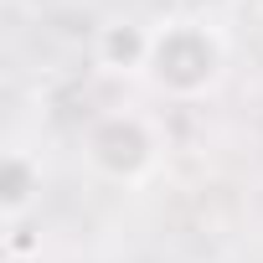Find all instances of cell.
Here are the masks:
<instances>
[{"label":"cell","instance_id":"3","mask_svg":"<svg viewBox=\"0 0 263 263\" xmlns=\"http://www.w3.org/2000/svg\"><path fill=\"white\" fill-rule=\"evenodd\" d=\"M155 52V26L135 16H114L93 31V67L108 78H145Z\"/></svg>","mask_w":263,"mask_h":263},{"label":"cell","instance_id":"2","mask_svg":"<svg viewBox=\"0 0 263 263\" xmlns=\"http://www.w3.org/2000/svg\"><path fill=\"white\" fill-rule=\"evenodd\" d=\"M160 124L140 108H103L83 129V160L108 186H145L160 165Z\"/></svg>","mask_w":263,"mask_h":263},{"label":"cell","instance_id":"6","mask_svg":"<svg viewBox=\"0 0 263 263\" xmlns=\"http://www.w3.org/2000/svg\"><path fill=\"white\" fill-rule=\"evenodd\" d=\"M186 6H191V16H206V21H217L222 11H232V6H237V0H186Z\"/></svg>","mask_w":263,"mask_h":263},{"label":"cell","instance_id":"1","mask_svg":"<svg viewBox=\"0 0 263 263\" xmlns=\"http://www.w3.org/2000/svg\"><path fill=\"white\" fill-rule=\"evenodd\" d=\"M227 78V36L206 16H171L155 26V52L145 83L171 103H201Z\"/></svg>","mask_w":263,"mask_h":263},{"label":"cell","instance_id":"4","mask_svg":"<svg viewBox=\"0 0 263 263\" xmlns=\"http://www.w3.org/2000/svg\"><path fill=\"white\" fill-rule=\"evenodd\" d=\"M36 201H42V160L31 150L11 145L0 155V217L6 222H26Z\"/></svg>","mask_w":263,"mask_h":263},{"label":"cell","instance_id":"5","mask_svg":"<svg viewBox=\"0 0 263 263\" xmlns=\"http://www.w3.org/2000/svg\"><path fill=\"white\" fill-rule=\"evenodd\" d=\"M36 248H42V237H31L26 222H6V253H11V258H26V253H36Z\"/></svg>","mask_w":263,"mask_h":263}]
</instances>
